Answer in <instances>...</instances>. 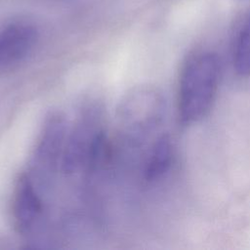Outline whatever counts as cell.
<instances>
[{"label":"cell","mask_w":250,"mask_h":250,"mask_svg":"<svg viewBox=\"0 0 250 250\" xmlns=\"http://www.w3.org/2000/svg\"><path fill=\"white\" fill-rule=\"evenodd\" d=\"M38 40L36 27L26 22L11 23L0 30V65H10L25 59Z\"/></svg>","instance_id":"5b68a950"},{"label":"cell","mask_w":250,"mask_h":250,"mask_svg":"<svg viewBox=\"0 0 250 250\" xmlns=\"http://www.w3.org/2000/svg\"><path fill=\"white\" fill-rule=\"evenodd\" d=\"M165 101L160 93L143 89L133 93L125 104V119L135 133L146 134L162 122Z\"/></svg>","instance_id":"277c9868"},{"label":"cell","mask_w":250,"mask_h":250,"mask_svg":"<svg viewBox=\"0 0 250 250\" xmlns=\"http://www.w3.org/2000/svg\"><path fill=\"white\" fill-rule=\"evenodd\" d=\"M233 67L241 76L250 75V14L241 25L234 42Z\"/></svg>","instance_id":"ba28073f"},{"label":"cell","mask_w":250,"mask_h":250,"mask_svg":"<svg viewBox=\"0 0 250 250\" xmlns=\"http://www.w3.org/2000/svg\"><path fill=\"white\" fill-rule=\"evenodd\" d=\"M42 211V204L29 175H21L16 185L13 200V216L21 232L29 231Z\"/></svg>","instance_id":"8992f818"},{"label":"cell","mask_w":250,"mask_h":250,"mask_svg":"<svg viewBox=\"0 0 250 250\" xmlns=\"http://www.w3.org/2000/svg\"><path fill=\"white\" fill-rule=\"evenodd\" d=\"M65 138V121L60 113H52L43 125L33 156L34 172L44 180L56 171L62 156Z\"/></svg>","instance_id":"7a4b0ae2"},{"label":"cell","mask_w":250,"mask_h":250,"mask_svg":"<svg viewBox=\"0 0 250 250\" xmlns=\"http://www.w3.org/2000/svg\"><path fill=\"white\" fill-rule=\"evenodd\" d=\"M219 79L220 61L216 54L199 52L188 59L179 84V116L183 124H193L208 113Z\"/></svg>","instance_id":"6da1fadb"},{"label":"cell","mask_w":250,"mask_h":250,"mask_svg":"<svg viewBox=\"0 0 250 250\" xmlns=\"http://www.w3.org/2000/svg\"><path fill=\"white\" fill-rule=\"evenodd\" d=\"M94 117L87 115L73 127L63 146L62 167L66 174H72L90 162L95 146L102 137Z\"/></svg>","instance_id":"3957f363"},{"label":"cell","mask_w":250,"mask_h":250,"mask_svg":"<svg viewBox=\"0 0 250 250\" xmlns=\"http://www.w3.org/2000/svg\"><path fill=\"white\" fill-rule=\"evenodd\" d=\"M173 158V145L167 134L157 138L153 144L145 168V178L155 181L161 178L170 168Z\"/></svg>","instance_id":"52a82bcc"}]
</instances>
